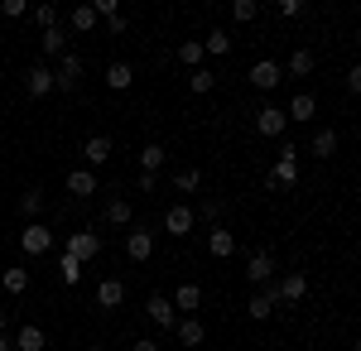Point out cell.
Masks as SVG:
<instances>
[{
	"label": "cell",
	"instance_id": "obj_1",
	"mask_svg": "<svg viewBox=\"0 0 361 351\" xmlns=\"http://www.w3.org/2000/svg\"><path fill=\"white\" fill-rule=\"evenodd\" d=\"M20 245H25V255H49L54 250V231L39 226V221H29L25 231H20Z\"/></svg>",
	"mask_w": 361,
	"mask_h": 351
},
{
	"label": "cell",
	"instance_id": "obj_2",
	"mask_svg": "<svg viewBox=\"0 0 361 351\" xmlns=\"http://www.w3.org/2000/svg\"><path fill=\"white\" fill-rule=\"evenodd\" d=\"M97 250H102V236H97V231H73V236H68V255H73L78 265L97 260Z\"/></svg>",
	"mask_w": 361,
	"mask_h": 351
},
{
	"label": "cell",
	"instance_id": "obj_3",
	"mask_svg": "<svg viewBox=\"0 0 361 351\" xmlns=\"http://www.w3.org/2000/svg\"><path fill=\"white\" fill-rule=\"evenodd\" d=\"M145 313H149V323H154V327H164V332H173V327H178V313H173V298H164V294H149V303H145Z\"/></svg>",
	"mask_w": 361,
	"mask_h": 351
},
{
	"label": "cell",
	"instance_id": "obj_4",
	"mask_svg": "<svg viewBox=\"0 0 361 351\" xmlns=\"http://www.w3.org/2000/svg\"><path fill=\"white\" fill-rule=\"evenodd\" d=\"M25 87H29V97H34V101H44L49 92H58L54 68H49V63H34V68H29V78H25Z\"/></svg>",
	"mask_w": 361,
	"mask_h": 351
},
{
	"label": "cell",
	"instance_id": "obj_5",
	"mask_svg": "<svg viewBox=\"0 0 361 351\" xmlns=\"http://www.w3.org/2000/svg\"><path fill=\"white\" fill-rule=\"evenodd\" d=\"M54 82H58V92H73V87L82 82V58L63 54V58H58V68H54Z\"/></svg>",
	"mask_w": 361,
	"mask_h": 351
},
{
	"label": "cell",
	"instance_id": "obj_6",
	"mask_svg": "<svg viewBox=\"0 0 361 351\" xmlns=\"http://www.w3.org/2000/svg\"><path fill=\"white\" fill-rule=\"evenodd\" d=\"M193 221H197V212L188 207V202H173V207L164 212V231H169V236H188Z\"/></svg>",
	"mask_w": 361,
	"mask_h": 351
},
{
	"label": "cell",
	"instance_id": "obj_7",
	"mask_svg": "<svg viewBox=\"0 0 361 351\" xmlns=\"http://www.w3.org/2000/svg\"><path fill=\"white\" fill-rule=\"evenodd\" d=\"M270 274H275V255H270V250H250V260H246V279L265 289V284H270Z\"/></svg>",
	"mask_w": 361,
	"mask_h": 351
},
{
	"label": "cell",
	"instance_id": "obj_8",
	"mask_svg": "<svg viewBox=\"0 0 361 351\" xmlns=\"http://www.w3.org/2000/svg\"><path fill=\"white\" fill-rule=\"evenodd\" d=\"M284 125H289V116H284L279 106H260V116H255V130H260L265 140H279V135H284Z\"/></svg>",
	"mask_w": 361,
	"mask_h": 351
},
{
	"label": "cell",
	"instance_id": "obj_9",
	"mask_svg": "<svg viewBox=\"0 0 361 351\" xmlns=\"http://www.w3.org/2000/svg\"><path fill=\"white\" fill-rule=\"evenodd\" d=\"M126 255H130L135 265H145V260L154 255V231H145V226H135V231L126 236Z\"/></svg>",
	"mask_w": 361,
	"mask_h": 351
},
{
	"label": "cell",
	"instance_id": "obj_10",
	"mask_svg": "<svg viewBox=\"0 0 361 351\" xmlns=\"http://www.w3.org/2000/svg\"><path fill=\"white\" fill-rule=\"evenodd\" d=\"M275 298H279V303H304V298H308V274L294 270L284 284H275Z\"/></svg>",
	"mask_w": 361,
	"mask_h": 351
},
{
	"label": "cell",
	"instance_id": "obj_11",
	"mask_svg": "<svg viewBox=\"0 0 361 351\" xmlns=\"http://www.w3.org/2000/svg\"><path fill=\"white\" fill-rule=\"evenodd\" d=\"M337 130L333 125H323V130H313V135H308V154H313V159H333L337 154Z\"/></svg>",
	"mask_w": 361,
	"mask_h": 351
},
{
	"label": "cell",
	"instance_id": "obj_12",
	"mask_svg": "<svg viewBox=\"0 0 361 351\" xmlns=\"http://www.w3.org/2000/svg\"><path fill=\"white\" fill-rule=\"evenodd\" d=\"M197 308H202V289H197V284H178V289H173V313L197 318Z\"/></svg>",
	"mask_w": 361,
	"mask_h": 351
},
{
	"label": "cell",
	"instance_id": "obj_13",
	"mask_svg": "<svg viewBox=\"0 0 361 351\" xmlns=\"http://www.w3.org/2000/svg\"><path fill=\"white\" fill-rule=\"evenodd\" d=\"M279 82H284V68L279 63H255L250 68V87H260V92H275Z\"/></svg>",
	"mask_w": 361,
	"mask_h": 351
},
{
	"label": "cell",
	"instance_id": "obj_14",
	"mask_svg": "<svg viewBox=\"0 0 361 351\" xmlns=\"http://www.w3.org/2000/svg\"><path fill=\"white\" fill-rule=\"evenodd\" d=\"M63 183H68V192H73V197H92V192L102 188V178H97L92 168H73V173H68Z\"/></svg>",
	"mask_w": 361,
	"mask_h": 351
},
{
	"label": "cell",
	"instance_id": "obj_15",
	"mask_svg": "<svg viewBox=\"0 0 361 351\" xmlns=\"http://www.w3.org/2000/svg\"><path fill=\"white\" fill-rule=\"evenodd\" d=\"M275 308H279V298H275V284H270V289H260V294H250V303H246V313L255 318V323H265V318H270Z\"/></svg>",
	"mask_w": 361,
	"mask_h": 351
},
{
	"label": "cell",
	"instance_id": "obj_16",
	"mask_svg": "<svg viewBox=\"0 0 361 351\" xmlns=\"http://www.w3.org/2000/svg\"><path fill=\"white\" fill-rule=\"evenodd\" d=\"M294 183H299V164H284V159H279L275 168H270V178H265L270 192H284V188H294Z\"/></svg>",
	"mask_w": 361,
	"mask_h": 351
},
{
	"label": "cell",
	"instance_id": "obj_17",
	"mask_svg": "<svg viewBox=\"0 0 361 351\" xmlns=\"http://www.w3.org/2000/svg\"><path fill=\"white\" fill-rule=\"evenodd\" d=\"M106 87H111V92H130V87H135V68L121 63V58L106 63Z\"/></svg>",
	"mask_w": 361,
	"mask_h": 351
},
{
	"label": "cell",
	"instance_id": "obj_18",
	"mask_svg": "<svg viewBox=\"0 0 361 351\" xmlns=\"http://www.w3.org/2000/svg\"><path fill=\"white\" fill-rule=\"evenodd\" d=\"M121 303H126V284H121V279H102V284H97V308L111 313V308H121Z\"/></svg>",
	"mask_w": 361,
	"mask_h": 351
},
{
	"label": "cell",
	"instance_id": "obj_19",
	"mask_svg": "<svg viewBox=\"0 0 361 351\" xmlns=\"http://www.w3.org/2000/svg\"><path fill=\"white\" fill-rule=\"evenodd\" d=\"M173 337H178L183 347L193 351V347H202V342H207V327L197 323V318H178V327H173Z\"/></svg>",
	"mask_w": 361,
	"mask_h": 351
},
{
	"label": "cell",
	"instance_id": "obj_20",
	"mask_svg": "<svg viewBox=\"0 0 361 351\" xmlns=\"http://www.w3.org/2000/svg\"><path fill=\"white\" fill-rule=\"evenodd\" d=\"M284 116H289V121H313V116H318V97H313V92H299V97H289Z\"/></svg>",
	"mask_w": 361,
	"mask_h": 351
},
{
	"label": "cell",
	"instance_id": "obj_21",
	"mask_svg": "<svg viewBox=\"0 0 361 351\" xmlns=\"http://www.w3.org/2000/svg\"><path fill=\"white\" fill-rule=\"evenodd\" d=\"M39 49H44V58H63V54H68V29H63V25L44 29V39H39Z\"/></svg>",
	"mask_w": 361,
	"mask_h": 351
},
{
	"label": "cell",
	"instance_id": "obj_22",
	"mask_svg": "<svg viewBox=\"0 0 361 351\" xmlns=\"http://www.w3.org/2000/svg\"><path fill=\"white\" fill-rule=\"evenodd\" d=\"M82 154H87V164H106L111 159V135H87Z\"/></svg>",
	"mask_w": 361,
	"mask_h": 351
},
{
	"label": "cell",
	"instance_id": "obj_23",
	"mask_svg": "<svg viewBox=\"0 0 361 351\" xmlns=\"http://www.w3.org/2000/svg\"><path fill=\"white\" fill-rule=\"evenodd\" d=\"M15 347H20V351H44V347H49V332H44V327H34V323H29V327H20V337H15Z\"/></svg>",
	"mask_w": 361,
	"mask_h": 351
},
{
	"label": "cell",
	"instance_id": "obj_24",
	"mask_svg": "<svg viewBox=\"0 0 361 351\" xmlns=\"http://www.w3.org/2000/svg\"><path fill=\"white\" fill-rule=\"evenodd\" d=\"M164 144H140V173H159L164 168Z\"/></svg>",
	"mask_w": 361,
	"mask_h": 351
},
{
	"label": "cell",
	"instance_id": "obj_25",
	"mask_svg": "<svg viewBox=\"0 0 361 351\" xmlns=\"http://www.w3.org/2000/svg\"><path fill=\"white\" fill-rule=\"evenodd\" d=\"M308 73H313V54L308 49H294L289 63H284V78H308Z\"/></svg>",
	"mask_w": 361,
	"mask_h": 351
},
{
	"label": "cell",
	"instance_id": "obj_26",
	"mask_svg": "<svg viewBox=\"0 0 361 351\" xmlns=\"http://www.w3.org/2000/svg\"><path fill=\"white\" fill-rule=\"evenodd\" d=\"M207 250H212V255H236V236H231L226 226H212V236H207Z\"/></svg>",
	"mask_w": 361,
	"mask_h": 351
},
{
	"label": "cell",
	"instance_id": "obj_27",
	"mask_svg": "<svg viewBox=\"0 0 361 351\" xmlns=\"http://www.w3.org/2000/svg\"><path fill=\"white\" fill-rule=\"evenodd\" d=\"M202 58H207L202 39H188V44H178V63H188V73H197V68H202Z\"/></svg>",
	"mask_w": 361,
	"mask_h": 351
},
{
	"label": "cell",
	"instance_id": "obj_28",
	"mask_svg": "<svg viewBox=\"0 0 361 351\" xmlns=\"http://www.w3.org/2000/svg\"><path fill=\"white\" fill-rule=\"evenodd\" d=\"M0 284H5V294H25L29 289V270L25 265H10V270L0 274Z\"/></svg>",
	"mask_w": 361,
	"mask_h": 351
},
{
	"label": "cell",
	"instance_id": "obj_29",
	"mask_svg": "<svg viewBox=\"0 0 361 351\" xmlns=\"http://www.w3.org/2000/svg\"><path fill=\"white\" fill-rule=\"evenodd\" d=\"M102 216H106L111 226H130V216H135V212H130V202H126V197H111V202H106V212H102Z\"/></svg>",
	"mask_w": 361,
	"mask_h": 351
},
{
	"label": "cell",
	"instance_id": "obj_30",
	"mask_svg": "<svg viewBox=\"0 0 361 351\" xmlns=\"http://www.w3.org/2000/svg\"><path fill=\"white\" fill-rule=\"evenodd\" d=\"M173 188L183 192V197H193V192L202 188V173H197V168H178V173H173Z\"/></svg>",
	"mask_w": 361,
	"mask_h": 351
},
{
	"label": "cell",
	"instance_id": "obj_31",
	"mask_svg": "<svg viewBox=\"0 0 361 351\" xmlns=\"http://www.w3.org/2000/svg\"><path fill=\"white\" fill-rule=\"evenodd\" d=\"M188 87H193V97H207L217 87V73L212 68H197V73H188Z\"/></svg>",
	"mask_w": 361,
	"mask_h": 351
},
{
	"label": "cell",
	"instance_id": "obj_32",
	"mask_svg": "<svg viewBox=\"0 0 361 351\" xmlns=\"http://www.w3.org/2000/svg\"><path fill=\"white\" fill-rule=\"evenodd\" d=\"M202 49H207V54H212V58L231 54V34H226V29H212V34L202 39Z\"/></svg>",
	"mask_w": 361,
	"mask_h": 351
},
{
	"label": "cell",
	"instance_id": "obj_33",
	"mask_svg": "<svg viewBox=\"0 0 361 351\" xmlns=\"http://www.w3.org/2000/svg\"><path fill=\"white\" fill-rule=\"evenodd\" d=\"M73 29H78V34L97 29V10H92V5H78V10H73Z\"/></svg>",
	"mask_w": 361,
	"mask_h": 351
},
{
	"label": "cell",
	"instance_id": "obj_34",
	"mask_svg": "<svg viewBox=\"0 0 361 351\" xmlns=\"http://www.w3.org/2000/svg\"><path fill=\"white\" fill-rule=\"evenodd\" d=\"M39 207H44V188H25V192H20V212H25V216H34Z\"/></svg>",
	"mask_w": 361,
	"mask_h": 351
},
{
	"label": "cell",
	"instance_id": "obj_35",
	"mask_svg": "<svg viewBox=\"0 0 361 351\" xmlns=\"http://www.w3.org/2000/svg\"><path fill=\"white\" fill-rule=\"evenodd\" d=\"M58 274H63V284H82V265H78L73 255H63V260H58Z\"/></svg>",
	"mask_w": 361,
	"mask_h": 351
},
{
	"label": "cell",
	"instance_id": "obj_36",
	"mask_svg": "<svg viewBox=\"0 0 361 351\" xmlns=\"http://www.w3.org/2000/svg\"><path fill=\"white\" fill-rule=\"evenodd\" d=\"M255 15H260V5H255V0H236V5H231V20H241V25L255 20Z\"/></svg>",
	"mask_w": 361,
	"mask_h": 351
},
{
	"label": "cell",
	"instance_id": "obj_37",
	"mask_svg": "<svg viewBox=\"0 0 361 351\" xmlns=\"http://www.w3.org/2000/svg\"><path fill=\"white\" fill-rule=\"evenodd\" d=\"M92 10H97V20H116V15H121L116 0H92Z\"/></svg>",
	"mask_w": 361,
	"mask_h": 351
},
{
	"label": "cell",
	"instance_id": "obj_38",
	"mask_svg": "<svg viewBox=\"0 0 361 351\" xmlns=\"http://www.w3.org/2000/svg\"><path fill=\"white\" fill-rule=\"evenodd\" d=\"M34 20H39L44 29H54L58 25V10H54V5H39V10H34Z\"/></svg>",
	"mask_w": 361,
	"mask_h": 351
},
{
	"label": "cell",
	"instance_id": "obj_39",
	"mask_svg": "<svg viewBox=\"0 0 361 351\" xmlns=\"http://www.w3.org/2000/svg\"><path fill=\"white\" fill-rule=\"evenodd\" d=\"M347 92H352V97H361V63H352V68H347Z\"/></svg>",
	"mask_w": 361,
	"mask_h": 351
},
{
	"label": "cell",
	"instance_id": "obj_40",
	"mask_svg": "<svg viewBox=\"0 0 361 351\" xmlns=\"http://www.w3.org/2000/svg\"><path fill=\"white\" fill-rule=\"evenodd\" d=\"M279 159H284V164H299V144H294V140H279Z\"/></svg>",
	"mask_w": 361,
	"mask_h": 351
},
{
	"label": "cell",
	"instance_id": "obj_41",
	"mask_svg": "<svg viewBox=\"0 0 361 351\" xmlns=\"http://www.w3.org/2000/svg\"><path fill=\"white\" fill-rule=\"evenodd\" d=\"M197 216H207V221H217V216H222V202H217V197H207V202L197 207Z\"/></svg>",
	"mask_w": 361,
	"mask_h": 351
},
{
	"label": "cell",
	"instance_id": "obj_42",
	"mask_svg": "<svg viewBox=\"0 0 361 351\" xmlns=\"http://www.w3.org/2000/svg\"><path fill=\"white\" fill-rule=\"evenodd\" d=\"M29 5L25 0H0V15H10V20H15V15H25Z\"/></svg>",
	"mask_w": 361,
	"mask_h": 351
},
{
	"label": "cell",
	"instance_id": "obj_43",
	"mask_svg": "<svg viewBox=\"0 0 361 351\" xmlns=\"http://www.w3.org/2000/svg\"><path fill=\"white\" fill-rule=\"evenodd\" d=\"M135 188H140V192H154V188H159V173H140Z\"/></svg>",
	"mask_w": 361,
	"mask_h": 351
},
{
	"label": "cell",
	"instance_id": "obj_44",
	"mask_svg": "<svg viewBox=\"0 0 361 351\" xmlns=\"http://www.w3.org/2000/svg\"><path fill=\"white\" fill-rule=\"evenodd\" d=\"M279 15L294 20V15H304V5H299V0H279Z\"/></svg>",
	"mask_w": 361,
	"mask_h": 351
},
{
	"label": "cell",
	"instance_id": "obj_45",
	"mask_svg": "<svg viewBox=\"0 0 361 351\" xmlns=\"http://www.w3.org/2000/svg\"><path fill=\"white\" fill-rule=\"evenodd\" d=\"M130 351H164V347H159L154 337H140V342H135V347H130Z\"/></svg>",
	"mask_w": 361,
	"mask_h": 351
},
{
	"label": "cell",
	"instance_id": "obj_46",
	"mask_svg": "<svg viewBox=\"0 0 361 351\" xmlns=\"http://www.w3.org/2000/svg\"><path fill=\"white\" fill-rule=\"evenodd\" d=\"M10 347H15V342H10V337H5V332H0V351H10Z\"/></svg>",
	"mask_w": 361,
	"mask_h": 351
},
{
	"label": "cell",
	"instance_id": "obj_47",
	"mask_svg": "<svg viewBox=\"0 0 361 351\" xmlns=\"http://www.w3.org/2000/svg\"><path fill=\"white\" fill-rule=\"evenodd\" d=\"M0 332H5V313H0Z\"/></svg>",
	"mask_w": 361,
	"mask_h": 351
},
{
	"label": "cell",
	"instance_id": "obj_48",
	"mask_svg": "<svg viewBox=\"0 0 361 351\" xmlns=\"http://www.w3.org/2000/svg\"><path fill=\"white\" fill-rule=\"evenodd\" d=\"M92 351H106V347H92Z\"/></svg>",
	"mask_w": 361,
	"mask_h": 351
},
{
	"label": "cell",
	"instance_id": "obj_49",
	"mask_svg": "<svg viewBox=\"0 0 361 351\" xmlns=\"http://www.w3.org/2000/svg\"><path fill=\"white\" fill-rule=\"evenodd\" d=\"M357 351H361V337H357Z\"/></svg>",
	"mask_w": 361,
	"mask_h": 351
}]
</instances>
